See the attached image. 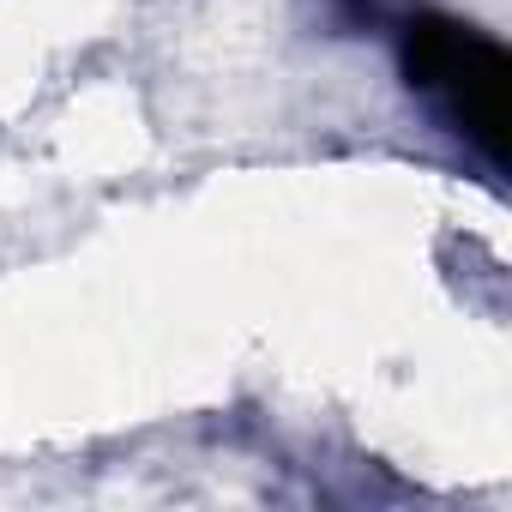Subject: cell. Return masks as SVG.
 <instances>
[{"mask_svg": "<svg viewBox=\"0 0 512 512\" xmlns=\"http://www.w3.org/2000/svg\"><path fill=\"white\" fill-rule=\"evenodd\" d=\"M398 61L416 97H428V109L482 157V163H506V103H512V61L506 49L446 13H416L398 37Z\"/></svg>", "mask_w": 512, "mask_h": 512, "instance_id": "obj_1", "label": "cell"}]
</instances>
